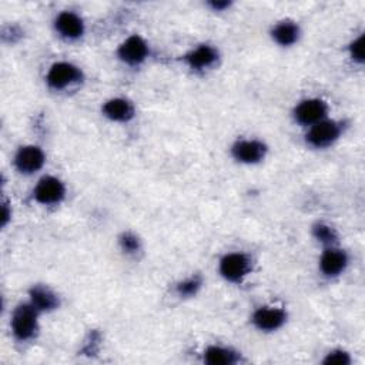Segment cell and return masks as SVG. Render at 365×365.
<instances>
[{
	"instance_id": "7a4b0ae2",
	"label": "cell",
	"mask_w": 365,
	"mask_h": 365,
	"mask_svg": "<svg viewBox=\"0 0 365 365\" xmlns=\"http://www.w3.org/2000/svg\"><path fill=\"white\" fill-rule=\"evenodd\" d=\"M83 80L81 70L68 61H57L50 66L46 81L53 90H64Z\"/></svg>"
},
{
	"instance_id": "44dd1931",
	"label": "cell",
	"mask_w": 365,
	"mask_h": 365,
	"mask_svg": "<svg viewBox=\"0 0 365 365\" xmlns=\"http://www.w3.org/2000/svg\"><path fill=\"white\" fill-rule=\"evenodd\" d=\"M351 362L349 354L342 349H334L324 358V364L328 365H346Z\"/></svg>"
},
{
	"instance_id": "ba28073f",
	"label": "cell",
	"mask_w": 365,
	"mask_h": 365,
	"mask_svg": "<svg viewBox=\"0 0 365 365\" xmlns=\"http://www.w3.org/2000/svg\"><path fill=\"white\" fill-rule=\"evenodd\" d=\"M46 163V155L43 150L37 145L29 144L21 145L14 155V167L21 174H34Z\"/></svg>"
},
{
	"instance_id": "ac0fdd59",
	"label": "cell",
	"mask_w": 365,
	"mask_h": 365,
	"mask_svg": "<svg viewBox=\"0 0 365 365\" xmlns=\"http://www.w3.org/2000/svg\"><path fill=\"white\" fill-rule=\"evenodd\" d=\"M312 235L315 237L317 241H319L321 244H324L327 247H332L338 238L335 230L324 222H317L312 227Z\"/></svg>"
},
{
	"instance_id": "8992f818",
	"label": "cell",
	"mask_w": 365,
	"mask_h": 365,
	"mask_svg": "<svg viewBox=\"0 0 365 365\" xmlns=\"http://www.w3.org/2000/svg\"><path fill=\"white\" fill-rule=\"evenodd\" d=\"M328 106L321 98H305L301 100L294 108V118L301 125L311 127L327 117Z\"/></svg>"
},
{
	"instance_id": "30bf717a",
	"label": "cell",
	"mask_w": 365,
	"mask_h": 365,
	"mask_svg": "<svg viewBox=\"0 0 365 365\" xmlns=\"http://www.w3.org/2000/svg\"><path fill=\"white\" fill-rule=\"evenodd\" d=\"M287 321V312L279 307H259L252 314V324L265 332L279 329Z\"/></svg>"
},
{
	"instance_id": "e0dca14e",
	"label": "cell",
	"mask_w": 365,
	"mask_h": 365,
	"mask_svg": "<svg viewBox=\"0 0 365 365\" xmlns=\"http://www.w3.org/2000/svg\"><path fill=\"white\" fill-rule=\"evenodd\" d=\"M204 362L210 365H230L237 362V352L225 346L211 345L204 351Z\"/></svg>"
},
{
	"instance_id": "d6986e66",
	"label": "cell",
	"mask_w": 365,
	"mask_h": 365,
	"mask_svg": "<svg viewBox=\"0 0 365 365\" xmlns=\"http://www.w3.org/2000/svg\"><path fill=\"white\" fill-rule=\"evenodd\" d=\"M201 288V279L200 277H188L178 282L177 285V294L182 298L194 297Z\"/></svg>"
},
{
	"instance_id": "52a82bcc",
	"label": "cell",
	"mask_w": 365,
	"mask_h": 365,
	"mask_svg": "<svg viewBox=\"0 0 365 365\" xmlns=\"http://www.w3.org/2000/svg\"><path fill=\"white\" fill-rule=\"evenodd\" d=\"M117 56L125 64L138 66L148 57V44L141 36L133 34L118 46Z\"/></svg>"
},
{
	"instance_id": "5bb4252c",
	"label": "cell",
	"mask_w": 365,
	"mask_h": 365,
	"mask_svg": "<svg viewBox=\"0 0 365 365\" xmlns=\"http://www.w3.org/2000/svg\"><path fill=\"white\" fill-rule=\"evenodd\" d=\"M101 111L108 120L117 123H125L134 117V106L123 97H114L107 100L103 104Z\"/></svg>"
},
{
	"instance_id": "9c48e42d",
	"label": "cell",
	"mask_w": 365,
	"mask_h": 365,
	"mask_svg": "<svg viewBox=\"0 0 365 365\" xmlns=\"http://www.w3.org/2000/svg\"><path fill=\"white\" fill-rule=\"evenodd\" d=\"M232 157L244 164H257L264 160L267 145L259 140H238L231 147Z\"/></svg>"
},
{
	"instance_id": "9a60e30c",
	"label": "cell",
	"mask_w": 365,
	"mask_h": 365,
	"mask_svg": "<svg viewBox=\"0 0 365 365\" xmlns=\"http://www.w3.org/2000/svg\"><path fill=\"white\" fill-rule=\"evenodd\" d=\"M299 33H301L299 27L295 21L282 20L272 27L271 37L277 44H279L282 47H289L298 41Z\"/></svg>"
},
{
	"instance_id": "5b68a950",
	"label": "cell",
	"mask_w": 365,
	"mask_h": 365,
	"mask_svg": "<svg viewBox=\"0 0 365 365\" xmlns=\"http://www.w3.org/2000/svg\"><path fill=\"white\" fill-rule=\"evenodd\" d=\"M66 195V187L63 181L53 175H46L38 180L33 190V197L38 204L56 205L63 201Z\"/></svg>"
},
{
	"instance_id": "cb8c5ba5",
	"label": "cell",
	"mask_w": 365,
	"mask_h": 365,
	"mask_svg": "<svg viewBox=\"0 0 365 365\" xmlns=\"http://www.w3.org/2000/svg\"><path fill=\"white\" fill-rule=\"evenodd\" d=\"M10 215V212L7 211V204H3V210H1V224L3 225H6L7 224V221H9V217Z\"/></svg>"
},
{
	"instance_id": "3957f363",
	"label": "cell",
	"mask_w": 365,
	"mask_h": 365,
	"mask_svg": "<svg viewBox=\"0 0 365 365\" xmlns=\"http://www.w3.org/2000/svg\"><path fill=\"white\" fill-rule=\"evenodd\" d=\"M221 277L230 282H241L251 271V259L244 252H228L218 264Z\"/></svg>"
},
{
	"instance_id": "7402d4cb",
	"label": "cell",
	"mask_w": 365,
	"mask_h": 365,
	"mask_svg": "<svg viewBox=\"0 0 365 365\" xmlns=\"http://www.w3.org/2000/svg\"><path fill=\"white\" fill-rule=\"evenodd\" d=\"M349 56L358 63L364 61V36H359L349 44Z\"/></svg>"
},
{
	"instance_id": "7c38bea8",
	"label": "cell",
	"mask_w": 365,
	"mask_h": 365,
	"mask_svg": "<svg viewBox=\"0 0 365 365\" xmlns=\"http://www.w3.org/2000/svg\"><path fill=\"white\" fill-rule=\"evenodd\" d=\"M348 265V255L344 250L336 247H327L319 258V269L325 277H338Z\"/></svg>"
},
{
	"instance_id": "277c9868",
	"label": "cell",
	"mask_w": 365,
	"mask_h": 365,
	"mask_svg": "<svg viewBox=\"0 0 365 365\" xmlns=\"http://www.w3.org/2000/svg\"><path fill=\"white\" fill-rule=\"evenodd\" d=\"M341 135V124L334 120L324 118L322 121L309 127L305 140L311 147L325 148L334 144Z\"/></svg>"
},
{
	"instance_id": "8fae6325",
	"label": "cell",
	"mask_w": 365,
	"mask_h": 365,
	"mask_svg": "<svg viewBox=\"0 0 365 365\" xmlns=\"http://www.w3.org/2000/svg\"><path fill=\"white\" fill-rule=\"evenodd\" d=\"M54 29L63 38L77 40L84 34V21L77 13L64 10L56 16Z\"/></svg>"
},
{
	"instance_id": "ffe728a7",
	"label": "cell",
	"mask_w": 365,
	"mask_h": 365,
	"mask_svg": "<svg viewBox=\"0 0 365 365\" xmlns=\"http://www.w3.org/2000/svg\"><path fill=\"white\" fill-rule=\"evenodd\" d=\"M120 247L127 254H134L140 250V241L138 238L131 232H124L120 237Z\"/></svg>"
},
{
	"instance_id": "4fadbf2b",
	"label": "cell",
	"mask_w": 365,
	"mask_h": 365,
	"mask_svg": "<svg viewBox=\"0 0 365 365\" xmlns=\"http://www.w3.org/2000/svg\"><path fill=\"white\" fill-rule=\"evenodd\" d=\"M218 60V51L210 44H200L184 56L185 64L194 71H202L212 67Z\"/></svg>"
},
{
	"instance_id": "6da1fadb",
	"label": "cell",
	"mask_w": 365,
	"mask_h": 365,
	"mask_svg": "<svg viewBox=\"0 0 365 365\" xmlns=\"http://www.w3.org/2000/svg\"><path fill=\"white\" fill-rule=\"evenodd\" d=\"M38 311L30 304H19L10 319L11 332L19 341H29L36 336L38 331Z\"/></svg>"
},
{
	"instance_id": "603a6c76",
	"label": "cell",
	"mask_w": 365,
	"mask_h": 365,
	"mask_svg": "<svg viewBox=\"0 0 365 365\" xmlns=\"http://www.w3.org/2000/svg\"><path fill=\"white\" fill-rule=\"evenodd\" d=\"M210 6L214 9V10H224V9H227L228 6H230V3L228 1H211L210 3Z\"/></svg>"
},
{
	"instance_id": "2e32d148",
	"label": "cell",
	"mask_w": 365,
	"mask_h": 365,
	"mask_svg": "<svg viewBox=\"0 0 365 365\" xmlns=\"http://www.w3.org/2000/svg\"><path fill=\"white\" fill-rule=\"evenodd\" d=\"M30 304L38 311H53L58 307V297L47 287L36 285L30 289Z\"/></svg>"
}]
</instances>
